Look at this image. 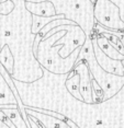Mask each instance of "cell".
Listing matches in <instances>:
<instances>
[{
    "mask_svg": "<svg viewBox=\"0 0 124 128\" xmlns=\"http://www.w3.org/2000/svg\"><path fill=\"white\" fill-rule=\"evenodd\" d=\"M65 86L74 98L84 102V98L80 93V77L78 72H76L74 69L67 76V79L65 80Z\"/></svg>",
    "mask_w": 124,
    "mask_h": 128,
    "instance_id": "cell-10",
    "label": "cell"
},
{
    "mask_svg": "<svg viewBox=\"0 0 124 128\" xmlns=\"http://www.w3.org/2000/svg\"><path fill=\"white\" fill-rule=\"evenodd\" d=\"M74 70L79 74L80 77V93L84 98V102L86 103H93V98H92V74L90 72V69L88 67V64L85 60L76 62Z\"/></svg>",
    "mask_w": 124,
    "mask_h": 128,
    "instance_id": "cell-6",
    "label": "cell"
},
{
    "mask_svg": "<svg viewBox=\"0 0 124 128\" xmlns=\"http://www.w3.org/2000/svg\"><path fill=\"white\" fill-rule=\"evenodd\" d=\"M101 35H103L105 38H108L109 40H110L111 44L113 45L121 54L124 55V42L122 40L121 37H119L117 35H115V34H113V33H109V32H102Z\"/></svg>",
    "mask_w": 124,
    "mask_h": 128,
    "instance_id": "cell-15",
    "label": "cell"
},
{
    "mask_svg": "<svg viewBox=\"0 0 124 128\" xmlns=\"http://www.w3.org/2000/svg\"><path fill=\"white\" fill-rule=\"evenodd\" d=\"M80 60H85L88 64V67L90 69L92 78L103 89L104 101L113 98L124 86V74L120 76V74H110V72L105 71L98 64L96 59V55H94L91 36H88L85 44L81 46V50L77 62H80Z\"/></svg>",
    "mask_w": 124,
    "mask_h": 128,
    "instance_id": "cell-2",
    "label": "cell"
},
{
    "mask_svg": "<svg viewBox=\"0 0 124 128\" xmlns=\"http://www.w3.org/2000/svg\"><path fill=\"white\" fill-rule=\"evenodd\" d=\"M0 104L1 105L16 104V105L19 106L17 96L14 94L13 90L9 86V83L7 82V80L2 76L1 72H0Z\"/></svg>",
    "mask_w": 124,
    "mask_h": 128,
    "instance_id": "cell-9",
    "label": "cell"
},
{
    "mask_svg": "<svg viewBox=\"0 0 124 128\" xmlns=\"http://www.w3.org/2000/svg\"><path fill=\"white\" fill-rule=\"evenodd\" d=\"M25 8L32 14L42 16H56L55 6L49 0H43V1H25Z\"/></svg>",
    "mask_w": 124,
    "mask_h": 128,
    "instance_id": "cell-8",
    "label": "cell"
},
{
    "mask_svg": "<svg viewBox=\"0 0 124 128\" xmlns=\"http://www.w3.org/2000/svg\"><path fill=\"white\" fill-rule=\"evenodd\" d=\"M26 1V0H25ZM43 1V0H29ZM55 6L56 13L64 14L65 18L76 22L88 36L93 33L96 20L93 16L94 4L91 0H49Z\"/></svg>",
    "mask_w": 124,
    "mask_h": 128,
    "instance_id": "cell-3",
    "label": "cell"
},
{
    "mask_svg": "<svg viewBox=\"0 0 124 128\" xmlns=\"http://www.w3.org/2000/svg\"><path fill=\"white\" fill-rule=\"evenodd\" d=\"M123 64H124V60H123Z\"/></svg>",
    "mask_w": 124,
    "mask_h": 128,
    "instance_id": "cell-21",
    "label": "cell"
},
{
    "mask_svg": "<svg viewBox=\"0 0 124 128\" xmlns=\"http://www.w3.org/2000/svg\"><path fill=\"white\" fill-rule=\"evenodd\" d=\"M111 1H113L114 4L119 7L120 16H121V18H122V20L124 21V0H111Z\"/></svg>",
    "mask_w": 124,
    "mask_h": 128,
    "instance_id": "cell-17",
    "label": "cell"
},
{
    "mask_svg": "<svg viewBox=\"0 0 124 128\" xmlns=\"http://www.w3.org/2000/svg\"><path fill=\"white\" fill-rule=\"evenodd\" d=\"M2 110L9 116V118L12 120V123L16 125V127H29V125L26 124V122L24 120L21 112L18 107H16V108H2Z\"/></svg>",
    "mask_w": 124,
    "mask_h": 128,
    "instance_id": "cell-14",
    "label": "cell"
},
{
    "mask_svg": "<svg viewBox=\"0 0 124 128\" xmlns=\"http://www.w3.org/2000/svg\"><path fill=\"white\" fill-rule=\"evenodd\" d=\"M91 1H92V2H93V4H94V2H96V1H97V0H91Z\"/></svg>",
    "mask_w": 124,
    "mask_h": 128,
    "instance_id": "cell-20",
    "label": "cell"
},
{
    "mask_svg": "<svg viewBox=\"0 0 124 128\" xmlns=\"http://www.w3.org/2000/svg\"><path fill=\"white\" fill-rule=\"evenodd\" d=\"M14 9L0 14V49L10 47L14 57L12 79L31 83L41 79L44 69L33 52L36 34L32 33V13L25 8V0H12Z\"/></svg>",
    "mask_w": 124,
    "mask_h": 128,
    "instance_id": "cell-1",
    "label": "cell"
},
{
    "mask_svg": "<svg viewBox=\"0 0 124 128\" xmlns=\"http://www.w3.org/2000/svg\"><path fill=\"white\" fill-rule=\"evenodd\" d=\"M91 38H92L93 50H94V55H96V59H97V62H98L99 65L101 66L105 71L110 72V74L123 76L124 74L123 60L114 59V58L109 57L108 55H105L104 53H103V52L101 50V48L99 47L98 43H97L96 35H94V34L91 35Z\"/></svg>",
    "mask_w": 124,
    "mask_h": 128,
    "instance_id": "cell-5",
    "label": "cell"
},
{
    "mask_svg": "<svg viewBox=\"0 0 124 128\" xmlns=\"http://www.w3.org/2000/svg\"><path fill=\"white\" fill-rule=\"evenodd\" d=\"M57 18H65V16L64 14H56V16H36V14H32V33L37 34L47 23H49L54 19Z\"/></svg>",
    "mask_w": 124,
    "mask_h": 128,
    "instance_id": "cell-12",
    "label": "cell"
},
{
    "mask_svg": "<svg viewBox=\"0 0 124 128\" xmlns=\"http://www.w3.org/2000/svg\"><path fill=\"white\" fill-rule=\"evenodd\" d=\"M13 9H14V2L12 0L0 2V14H9Z\"/></svg>",
    "mask_w": 124,
    "mask_h": 128,
    "instance_id": "cell-16",
    "label": "cell"
},
{
    "mask_svg": "<svg viewBox=\"0 0 124 128\" xmlns=\"http://www.w3.org/2000/svg\"><path fill=\"white\" fill-rule=\"evenodd\" d=\"M16 107L19 108V106L16 105V104H7V105H1V104H0V110H2V108H16Z\"/></svg>",
    "mask_w": 124,
    "mask_h": 128,
    "instance_id": "cell-18",
    "label": "cell"
},
{
    "mask_svg": "<svg viewBox=\"0 0 124 128\" xmlns=\"http://www.w3.org/2000/svg\"><path fill=\"white\" fill-rule=\"evenodd\" d=\"M25 112L28 114L29 118H32L35 124H37L39 128L47 127V128H54V127H61V128H68L69 125L64 120V119L54 117L52 115H47L44 113L37 112V110H32L31 107L25 106Z\"/></svg>",
    "mask_w": 124,
    "mask_h": 128,
    "instance_id": "cell-7",
    "label": "cell"
},
{
    "mask_svg": "<svg viewBox=\"0 0 124 128\" xmlns=\"http://www.w3.org/2000/svg\"><path fill=\"white\" fill-rule=\"evenodd\" d=\"M5 1H8V0H0V2H5Z\"/></svg>",
    "mask_w": 124,
    "mask_h": 128,
    "instance_id": "cell-19",
    "label": "cell"
},
{
    "mask_svg": "<svg viewBox=\"0 0 124 128\" xmlns=\"http://www.w3.org/2000/svg\"><path fill=\"white\" fill-rule=\"evenodd\" d=\"M96 35V40H97V43H98L99 47L101 48V50L104 53L105 55H108L109 57L111 58H114V59H119V60H124V55L121 54L117 49L114 47L113 45L110 43V40L108 38H105L103 35L101 34H97L96 32L93 31V33Z\"/></svg>",
    "mask_w": 124,
    "mask_h": 128,
    "instance_id": "cell-11",
    "label": "cell"
},
{
    "mask_svg": "<svg viewBox=\"0 0 124 128\" xmlns=\"http://www.w3.org/2000/svg\"><path fill=\"white\" fill-rule=\"evenodd\" d=\"M0 62L4 65V67L7 69V71L10 74H13L14 69V57L12 55L10 47L8 45H5L0 49Z\"/></svg>",
    "mask_w": 124,
    "mask_h": 128,
    "instance_id": "cell-13",
    "label": "cell"
},
{
    "mask_svg": "<svg viewBox=\"0 0 124 128\" xmlns=\"http://www.w3.org/2000/svg\"><path fill=\"white\" fill-rule=\"evenodd\" d=\"M93 16L97 23L115 31H124V21L120 16L119 7L111 0H97Z\"/></svg>",
    "mask_w": 124,
    "mask_h": 128,
    "instance_id": "cell-4",
    "label": "cell"
}]
</instances>
